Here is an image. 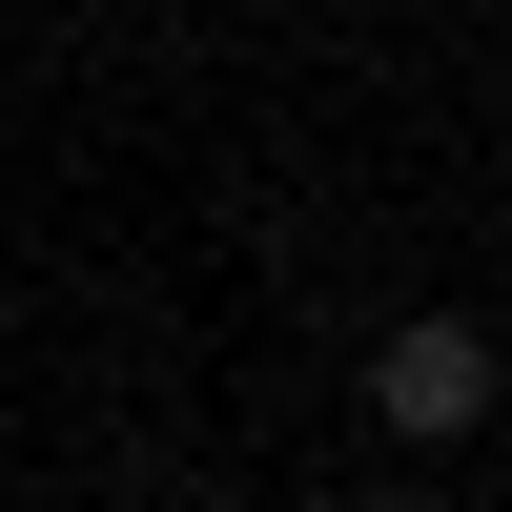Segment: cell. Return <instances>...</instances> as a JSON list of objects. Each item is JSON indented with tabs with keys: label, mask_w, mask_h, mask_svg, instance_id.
Segmentation results:
<instances>
[{
	"label": "cell",
	"mask_w": 512,
	"mask_h": 512,
	"mask_svg": "<svg viewBox=\"0 0 512 512\" xmlns=\"http://www.w3.org/2000/svg\"><path fill=\"white\" fill-rule=\"evenodd\" d=\"M369 431H390V451H472V431H492V328H472V308L369 328Z\"/></svg>",
	"instance_id": "obj_1"
},
{
	"label": "cell",
	"mask_w": 512,
	"mask_h": 512,
	"mask_svg": "<svg viewBox=\"0 0 512 512\" xmlns=\"http://www.w3.org/2000/svg\"><path fill=\"white\" fill-rule=\"evenodd\" d=\"M308 512H410V492H308Z\"/></svg>",
	"instance_id": "obj_2"
},
{
	"label": "cell",
	"mask_w": 512,
	"mask_h": 512,
	"mask_svg": "<svg viewBox=\"0 0 512 512\" xmlns=\"http://www.w3.org/2000/svg\"><path fill=\"white\" fill-rule=\"evenodd\" d=\"M0 512H21V492H0Z\"/></svg>",
	"instance_id": "obj_3"
}]
</instances>
